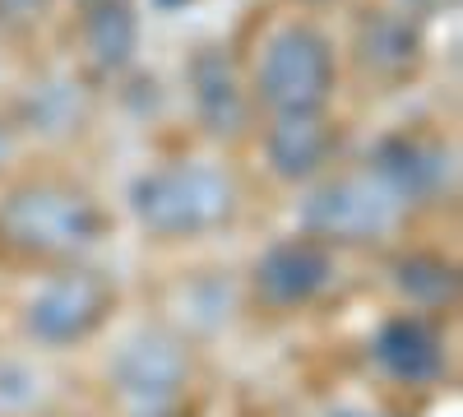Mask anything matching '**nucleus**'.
Instances as JSON below:
<instances>
[{"instance_id":"f257e3e1","label":"nucleus","mask_w":463,"mask_h":417,"mask_svg":"<svg viewBox=\"0 0 463 417\" xmlns=\"http://www.w3.org/2000/svg\"><path fill=\"white\" fill-rule=\"evenodd\" d=\"M130 209L158 237H195L232 218L237 185L209 163H172L130 185Z\"/></svg>"},{"instance_id":"f03ea898","label":"nucleus","mask_w":463,"mask_h":417,"mask_svg":"<svg viewBox=\"0 0 463 417\" xmlns=\"http://www.w3.org/2000/svg\"><path fill=\"white\" fill-rule=\"evenodd\" d=\"M98 237V204L65 185H24L0 204V242L24 255H80Z\"/></svg>"},{"instance_id":"7ed1b4c3","label":"nucleus","mask_w":463,"mask_h":417,"mask_svg":"<svg viewBox=\"0 0 463 417\" xmlns=\"http://www.w3.org/2000/svg\"><path fill=\"white\" fill-rule=\"evenodd\" d=\"M334 93V52L329 37L292 24L269 37L260 56V98L283 117V111H325Z\"/></svg>"},{"instance_id":"20e7f679","label":"nucleus","mask_w":463,"mask_h":417,"mask_svg":"<svg viewBox=\"0 0 463 417\" xmlns=\"http://www.w3.org/2000/svg\"><path fill=\"white\" fill-rule=\"evenodd\" d=\"M399 213H403V200L375 172H362V176H343V181L320 185L301 204V227L311 237L357 246V242L384 237L399 223Z\"/></svg>"},{"instance_id":"39448f33","label":"nucleus","mask_w":463,"mask_h":417,"mask_svg":"<svg viewBox=\"0 0 463 417\" xmlns=\"http://www.w3.org/2000/svg\"><path fill=\"white\" fill-rule=\"evenodd\" d=\"M107 311H111L107 279L93 270H74V274L52 279L28 301L24 325L37 344H80V338H89L102 325Z\"/></svg>"},{"instance_id":"423d86ee","label":"nucleus","mask_w":463,"mask_h":417,"mask_svg":"<svg viewBox=\"0 0 463 417\" xmlns=\"http://www.w3.org/2000/svg\"><path fill=\"white\" fill-rule=\"evenodd\" d=\"M111 381L135 417L163 412L185 385V353L167 334H135L111 357Z\"/></svg>"},{"instance_id":"0eeeda50","label":"nucleus","mask_w":463,"mask_h":417,"mask_svg":"<svg viewBox=\"0 0 463 417\" xmlns=\"http://www.w3.org/2000/svg\"><path fill=\"white\" fill-rule=\"evenodd\" d=\"M371 172L390 185V191L412 204V200H436L454 185V154L436 139L417 135H394L371 154Z\"/></svg>"},{"instance_id":"6e6552de","label":"nucleus","mask_w":463,"mask_h":417,"mask_svg":"<svg viewBox=\"0 0 463 417\" xmlns=\"http://www.w3.org/2000/svg\"><path fill=\"white\" fill-rule=\"evenodd\" d=\"M334 283V260L320 242H279L255 264V292L269 307H301Z\"/></svg>"},{"instance_id":"1a4fd4ad","label":"nucleus","mask_w":463,"mask_h":417,"mask_svg":"<svg viewBox=\"0 0 463 417\" xmlns=\"http://www.w3.org/2000/svg\"><path fill=\"white\" fill-rule=\"evenodd\" d=\"M190 89H195V111L213 139H237L246 130V93L222 52H200L190 61Z\"/></svg>"},{"instance_id":"9d476101","label":"nucleus","mask_w":463,"mask_h":417,"mask_svg":"<svg viewBox=\"0 0 463 417\" xmlns=\"http://www.w3.org/2000/svg\"><path fill=\"white\" fill-rule=\"evenodd\" d=\"M334 148V126L320 111H283L269 130V167L283 181L316 176Z\"/></svg>"},{"instance_id":"9b49d317","label":"nucleus","mask_w":463,"mask_h":417,"mask_svg":"<svg viewBox=\"0 0 463 417\" xmlns=\"http://www.w3.org/2000/svg\"><path fill=\"white\" fill-rule=\"evenodd\" d=\"M375 362L394 375V381L408 385H431L436 375L445 371V353H440V338L431 334V325H421L412 316L399 320H384L375 344H371Z\"/></svg>"},{"instance_id":"f8f14e48","label":"nucleus","mask_w":463,"mask_h":417,"mask_svg":"<svg viewBox=\"0 0 463 417\" xmlns=\"http://www.w3.org/2000/svg\"><path fill=\"white\" fill-rule=\"evenodd\" d=\"M84 37L98 70H126L139 43V19L126 0H93L84 5Z\"/></svg>"},{"instance_id":"ddd939ff","label":"nucleus","mask_w":463,"mask_h":417,"mask_svg":"<svg viewBox=\"0 0 463 417\" xmlns=\"http://www.w3.org/2000/svg\"><path fill=\"white\" fill-rule=\"evenodd\" d=\"M421 52V37L417 28L408 24V14H390V10H375L362 33H357V56L366 70H380V74H403Z\"/></svg>"},{"instance_id":"4468645a","label":"nucleus","mask_w":463,"mask_h":417,"mask_svg":"<svg viewBox=\"0 0 463 417\" xmlns=\"http://www.w3.org/2000/svg\"><path fill=\"white\" fill-rule=\"evenodd\" d=\"M394 283L408 301H417V307H445V301H454L458 274L440 255H408V260L394 264Z\"/></svg>"},{"instance_id":"2eb2a0df","label":"nucleus","mask_w":463,"mask_h":417,"mask_svg":"<svg viewBox=\"0 0 463 417\" xmlns=\"http://www.w3.org/2000/svg\"><path fill=\"white\" fill-rule=\"evenodd\" d=\"M329 417H380V412H362V408H334Z\"/></svg>"},{"instance_id":"dca6fc26","label":"nucleus","mask_w":463,"mask_h":417,"mask_svg":"<svg viewBox=\"0 0 463 417\" xmlns=\"http://www.w3.org/2000/svg\"><path fill=\"white\" fill-rule=\"evenodd\" d=\"M10 5H14V10H24V14H28V10H43V5H47V0H10Z\"/></svg>"},{"instance_id":"f3484780","label":"nucleus","mask_w":463,"mask_h":417,"mask_svg":"<svg viewBox=\"0 0 463 417\" xmlns=\"http://www.w3.org/2000/svg\"><path fill=\"white\" fill-rule=\"evenodd\" d=\"M10 158V135H5V126H0V163Z\"/></svg>"},{"instance_id":"a211bd4d","label":"nucleus","mask_w":463,"mask_h":417,"mask_svg":"<svg viewBox=\"0 0 463 417\" xmlns=\"http://www.w3.org/2000/svg\"><path fill=\"white\" fill-rule=\"evenodd\" d=\"M408 5H436V0H408Z\"/></svg>"},{"instance_id":"6ab92c4d","label":"nucleus","mask_w":463,"mask_h":417,"mask_svg":"<svg viewBox=\"0 0 463 417\" xmlns=\"http://www.w3.org/2000/svg\"><path fill=\"white\" fill-rule=\"evenodd\" d=\"M163 5H181V0H163Z\"/></svg>"},{"instance_id":"aec40b11","label":"nucleus","mask_w":463,"mask_h":417,"mask_svg":"<svg viewBox=\"0 0 463 417\" xmlns=\"http://www.w3.org/2000/svg\"><path fill=\"white\" fill-rule=\"evenodd\" d=\"M80 5H93V0H80Z\"/></svg>"}]
</instances>
